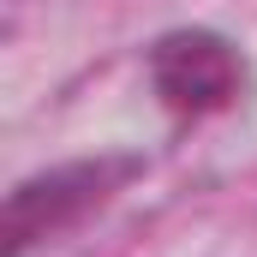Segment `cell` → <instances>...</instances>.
<instances>
[{
  "label": "cell",
  "instance_id": "2",
  "mask_svg": "<svg viewBox=\"0 0 257 257\" xmlns=\"http://www.w3.org/2000/svg\"><path fill=\"white\" fill-rule=\"evenodd\" d=\"M144 72H150V90L162 96V108L180 120H209V114L239 108L245 84H251L239 42H227L221 30H203V24L156 36L144 54Z\"/></svg>",
  "mask_w": 257,
  "mask_h": 257
},
{
  "label": "cell",
  "instance_id": "1",
  "mask_svg": "<svg viewBox=\"0 0 257 257\" xmlns=\"http://www.w3.org/2000/svg\"><path fill=\"white\" fill-rule=\"evenodd\" d=\"M150 162L138 150H102V156H78V162H54L30 180H18L0 215V239L6 257H36L42 245H54L60 233H72L78 221H90L96 209H108Z\"/></svg>",
  "mask_w": 257,
  "mask_h": 257
}]
</instances>
